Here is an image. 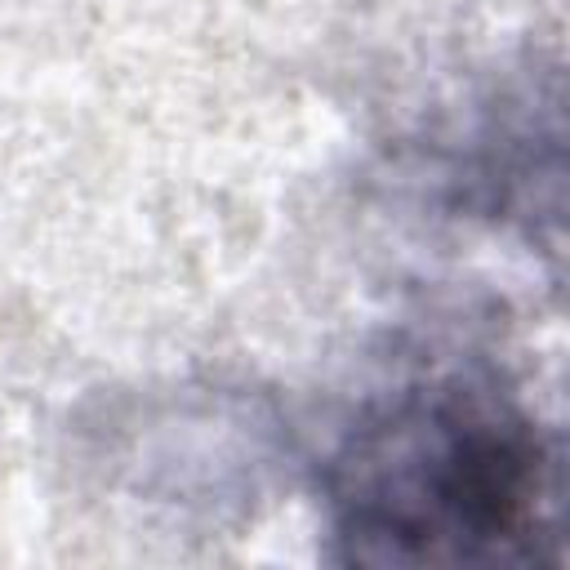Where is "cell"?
<instances>
[{
  "label": "cell",
  "mask_w": 570,
  "mask_h": 570,
  "mask_svg": "<svg viewBox=\"0 0 570 570\" xmlns=\"http://www.w3.org/2000/svg\"><path fill=\"white\" fill-rule=\"evenodd\" d=\"M325 508L356 566L539 561L561 530V459L517 392L436 370L361 410L330 454Z\"/></svg>",
  "instance_id": "6da1fadb"
}]
</instances>
